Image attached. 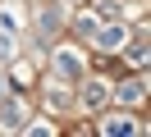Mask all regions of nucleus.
Listing matches in <instances>:
<instances>
[{
    "label": "nucleus",
    "mask_w": 151,
    "mask_h": 137,
    "mask_svg": "<svg viewBox=\"0 0 151 137\" xmlns=\"http://www.w3.org/2000/svg\"><path fill=\"white\" fill-rule=\"evenodd\" d=\"M23 119L28 114H23L19 100H5V105H0V128H23Z\"/></svg>",
    "instance_id": "f257e3e1"
},
{
    "label": "nucleus",
    "mask_w": 151,
    "mask_h": 137,
    "mask_svg": "<svg viewBox=\"0 0 151 137\" xmlns=\"http://www.w3.org/2000/svg\"><path fill=\"white\" fill-rule=\"evenodd\" d=\"M96 46H101V50H119L124 46V27H101V32H96Z\"/></svg>",
    "instance_id": "f03ea898"
},
{
    "label": "nucleus",
    "mask_w": 151,
    "mask_h": 137,
    "mask_svg": "<svg viewBox=\"0 0 151 137\" xmlns=\"http://www.w3.org/2000/svg\"><path fill=\"white\" fill-rule=\"evenodd\" d=\"M55 64H60V73H64V78H78V73H83L78 55H69V50H60V55H55Z\"/></svg>",
    "instance_id": "7ed1b4c3"
},
{
    "label": "nucleus",
    "mask_w": 151,
    "mask_h": 137,
    "mask_svg": "<svg viewBox=\"0 0 151 137\" xmlns=\"http://www.w3.org/2000/svg\"><path fill=\"white\" fill-rule=\"evenodd\" d=\"M83 96H87V105H101V100L110 96V91H105L101 82H87V91H83Z\"/></svg>",
    "instance_id": "20e7f679"
},
{
    "label": "nucleus",
    "mask_w": 151,
    "mask_h": 137,
    "mask_svg": "<svg viewBox=\"0 0 151 137\" xmlns=\"http://www.w3.org/2000/svg\"><path fill=\"white\" fill-rule=\"evenodd\" d=\"M96 9H101L105 18H119V14H124V5H119V0H96Z\"/></svg>",
    "instance_id": "39448f33"
},
{
    "label": "nucleus",
    "mask_w": 151,
    "mask_h": 137,
    "mask_svg": "<svg viewBox=\"0 0 151 137\" xmlns=\"http://www.w3.org/2000/svg\"><path fill=\"white\" fill-rule=\"evenodd\" d=\"M137 96H142V82H124V87H119V100H128V105H133Z\"/></svg>",
    "instance_id": "423d86ee"
},
{
    "label": "nucleus",
    "mask_w": 151,
    "mask_h": 137,
    "mask_svg": "<svg viewBox=\"0 0 151 137\" xmlns=\"http://www.w3.org/2000/svg\"><path fill=\"white\" fill-rule=\"evenodd\" d=\"M55 23H60V14H55V9H46V14H41V32H55Z\"/></svg>",
    "instance_id": "0eeeda50"
},
{
    "label": "nucleus",
    "mask_w": 151,
    "mask_h": 137,
    "mask_svg": "<svg viewBox=\"0 0 151 137\" xmlns=\"http://www.w3.org/2000/svg\"><path fill=\"white\" fill-rule=\"evenodd\" d=\"M28 82H32V73H28V69H14V91H23Z\"/></svg>",
    "instance_id": "6e6552de"
},
{
    "label": "nucleus",
    "mask_w": 151,
    "mask_h": 137,
    "mask_svg": "<svg viewBox=\"0 0 151 137\" xmlns=\"http://www.w3.org/2000/svg\"><path fill=\"white\" fill-rule=\"evenodd\" d=\"M9 55H14V41H9V37H0V60H9Z\"/></svg>",
    "instance_id": "1a4fd4ad"
}]
</instances>
